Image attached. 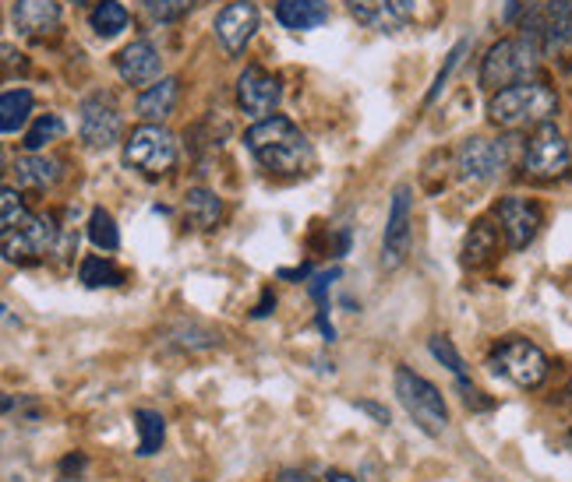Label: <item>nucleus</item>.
<instances>
[{"instance_id": "obj_24", "label": "nucleus", "mask_w": 572, "mask_h": 482, "mask_svg": "<svg viewBox=\"0 0 572 482\" xmlns=\"http://www.w3.org/2000/svg\"><path fill=\"white\" fill-rule=\"evenodd\" d=\"M135 426H138V458H152L159 454L162 440H167V419L152 409H138L135 412Z\"/></svg>"}, {"instance_id": "obj_38", "label": "nucleus", "mask_w": 572, "mask_h": 482, "mask_svg": "<svg viewBox=\"0 0 572 482\" xmlns=\"http://www.w3.org/2000/svg\"><path fill=\"white\" fill-rule=\"evenodd\" d=\"M308 275H312L308 264H304V268H283L279 271V279H308Z\"/></svg>"}, {"instance_id": "obj_41", "label": "nucleus", "mask_w": 572, "mask_h": 482, "mask_svg": "<svg viewBox=\"0 0 572 482\" xmlns=\"http://www.w3.org/2000/svg\"><path fill=\"white\" fill-rule=\"evenodd\" d=\"M565 402H569V409H572V384H569V391H565Z\"/></svg>"}, {"instance_id": "obj_31", "label": "nucleus", "mask_w": 572, "mask_h": 482, "mask_svg": "<svg viewBox=\"0 0 572 482\" xmlns=\"http://www.w3.org/2000/svg\"><path fill=\"white\" fill-rule=\"evenodd\" d=\"M156 22H180L195 8V0H141Z\"/></svg>"}, {"instance_id": "obj_42", "label": "nucleus", "mask_w": 572, "mask_h": 482, "mask_svg": "<svg viewBox=\"0 0 572 482\" xmlns=\"http://www.w3.org/2000/svg\"><path fill=\"white\" fill-rule=\"evenodd\" d=\"M565 440H569V448H572V433H569V436H565Z\"/></svg>"}, {"instance_id": "obj_5", "label": "nucleus", "mask_w": 572, "mask_h": 482, "mask_svg": "<svg viewBox=\"0 0 572 482\" xmlns=\"http://www.w3.org/2000/svg\"><path fill=\"white\" fill-rule=\"evenodd\" d=\"M487 366H492V373L505 376V381H513L516 388L523 391H534L544 384L548 376V355L534 345L520 339V334H513V339H502L492 355H487Z\"/></svg>"}, {"instance_id": "obj_33", "label": "nucleus", "mask_w": 572, "mask_h": 482, "mask_svg": "<svg viewBox=\"0 0 572 482\" xmlns=\"http://www.w3.org/2000/svg\"><path fill=\"white\" fill-rule=\"evenodd\" d=\"M86 472H89V458L81 454V451L68 454V458H65V461H60V465H57V475L65 479V482H78V479L86 475Z\"/></svg>"}, {"instance_id": "obj_23", "label": "nucleus", "mask_w": 572, "mask_h": 482, "mask_svg": "<svg viewBox=\"0 0 572 482\" xmlns=\"http://www.w3.org/2000/svg\"><path fill=\"white\" fill-rule=\"evenodd\" d=\"M32 117V92L29 89H11L0 99V131L18 134Z\"/></svg>"}, {"instance_id": "obj_29", "label": "nucleus", "mask_w": 572, "mask_h": 482, "mask_svg": "<svg viewBox=\"0 0 572 482\" xmlns=\"http://www.w3.org/2000/svg\"><path fill=\"white\" fill-rule=\"evenodd\" d=\"M0 233H8V229H18V225H26L32 215H29V208H26V201H22V194L14 191V187H4V191H0Z\"/></svg>"}, {"instance_id": "obj_37", "label": "nucleus", "mask_w": 572, "mask_h": 482, "mask_svg": "<svg viewBox=\"0 0 572 482\" xmlns=\"http://www.w3.org/2000/svg\"><path fill=\"white\" fill-rule=\"evenodd\" d=\"M276 482H318V479H312L308 472H300V469H283Z\"/></svg>"}, {"instance_id": "obj_17", "label": "nucleus", "mask_w": 572, "mask_h": 482, "mask_svg": "<svg viewBox=\"0 0 572 482\" xmlns=\"http://www.w3.org/2000/svg\"><path fill=\"white\" fill-rule=\"evenodd\" d=\"M276 18L279 26L290 32H312L329 22V4H325V0H279Z\"/></svg>"}, {"instance_id": "obj_32", "label": "nucleus", "mask_w": 572, "mask_h": 482, "mask_svg": "<svg viewBox=\"0 0 572 482\" xmlns=\"http://www.w3.org/2000/svg\"><path fill=\"white\" fill-rule=\"evenodd\" d=\"M466 50H470V43H466V39H460V43L453 47V53H448V57H445V68L438 71V78H435V86H432V92H427V99H424V102H435V99H438V92L445 89V81H448V74H453V71H456V64H460V57H463Z\"/></svg>"}, {"instance_id": "obj_3", "label": "nucleus", "mask_w": 572, "mask_h": 482, "mask_svg": "<svg viewBox=\"0 0 572 482\" xmlns=\"http://www.w3.org/2000/svg\"><path fill=\"white\" fill-rule=\"evenodd\" d=\"M541 57H544V47L530 36L499 39L481 64V86L502 92L509 86H520V81H534L541 71Z\"/></svg>"}, {"instance_id": "obj_34", "label": "nucleus", "mask_w": 572, "mask_h": 482, "mask_svg": "<svg viewBox=\"0 0 572 482\" xmlns=\"http://www.w3.org/2000/svg\"><path fill=\"white\" fill-rule=\"evenodd\" d=\"M354 409H357V412H364V415H372L378 426H389V423H393L389 409H385V405H378V402H372V398H357V402H354Z\"/></svg>"}, {"instance_id": "obj_2", "label": "nucleus", "mask_w": 572, "mask_h": 482, "mask_svg": "<svg viewBox=\"0 0 572 482\" xmlns=\"http://www.w3.org/2000/svg\"><path fill=\"white\" fill-rule=\"evenodd\" d=\"M555 113H559V96L538 78L509 86V89L495 92L492 102H487V117H492V123L502 131L541 128V123H551Z\"/></svg>"}, {"instance_id": "obj_20", "label": "nucleus", "mask_w": 572, "mask_h": 482, "mask_svg": "<svg viewBox=\"0 0 572 482\" xmlns=\"http://www.w3.org/2000/svg\"><path fill=\"white\" fill-rule=\"evenodd\" d=\"M14 180L18 187H29V191H47L60 180V162L43 152H26L14 159Z\"/></svg>"}, {"instance_id": "obj_9", "label": "nucleus", "mask_w": 572, "mask_h": 482, "mask_svg": "<svg viewBox=\"0 0 572 482\" xmlns=\"http://www.w3.org/2000/svg\"><path fill=\"white\" fill-rule=\"evenodd\" d=\"M78 134L89 149H114L125 134V120H120V110L110 92H92L81 99L78 110Z\"/></svg>"}, {"instance_id": "obj_40", "label": "nucleus", "mask_w": 572, "mask_h": 482, "mask_svg": "<svg viewBox=\"0 0 572 482\" xmlns=\"http://www.w3.org/2000/svg\"><path fill=\"white\" fill-rule=\"evenodd\" d=\"M14 412V394H4V415Z\"/></svg>"}, {"instance_id": "obj_10", "label": "nucleus", "mask_w": 572, "mask_h": 482, "mask_svg": "<svg viewBox=\"0 0 572 482\" xmlns=\"http://www.w3.org/2000/svg\"><path fill=\"white\" fill-rule=\"evenodd\" d=\"M0 237H4V261L11 264H36L57 250V225L43 215H32L26 225L8 229Z\"/></svg>"}, {"instance_id": "obj_22", "label": "nucleus", "mask_w": 572, "mask_h": 482, "mask_svg": "<svg viewBox=\"0 0 572 482\" xmlns=\"http://www.w3.org/2000/svg\"><path fill=\"white\" fill-rule=\"evenodd\" d=\"M184 215L195 229H216L223 222V201L216 191H206V187H195L184 198Z\"/></svg>"}, {"instance_id": "obj_15", "label": "nucleus", "mask_w": 572, "mask_h": 482, "mask_svg": "<svg viewBox=\"0 0 572 482\" xmlns=\"http://www.w3.org/2000/svg\"><path fill=\"white\" fill-rule=\"evenodd\" d=\"M351 14L372 32H400L414 18V0H346Z\"/></svg>"}, {"instance_id": "obj_25", "label": "nucleus", "mask_w": 572, "mask_h": 482, "mask_svg": "<svg viewBox=\"0 0 572 482\" xmlns=\"http://www.w3.org/2000/svg\"><path fill=\"white\" fill-rule=\"evenodd\" d=\"M128 22H131V14H128L125 4H120V0H99V4L92 8V29H96V36H103V39L120 36L128 29Z\"/></svg>"}, {"instance_id": "obj_7", "label": "nucleus", "mask_w": 572, "mask_h": 482, "mask_svg": "<svg viewBox=\"0 0 572 482\" xmlns=\"http://www.w3.org/2000/svg\"><path fill=\"white\" fill-rule=\"evenodd\" d=\"M572 165V152L565 134L555 123H541L534 134L526 138V152H523V170L534 180H562Z\"/></svg>"}, {"instance_id": "obj_11", "label": "nucleus", "mask_w": 572, "mask_h": 482, "mask_svg": "<svg viewBox=\"0 0 572 482\" xmlns=\"http://www.w3.org/2000/svg\"><path fill=\"white\" fill-rule=\"evenodd\" d=\"M495 215H499V229H502L509 250H526L530 243H534V237L541 233V225H544L541 204H534L530 198H520V194L502 198L499 208H495Z\"/></svg>"}, {"instance_id": "obj_30", "label": "nucleus", "mask_w": 572, "mask_h": 482, "mask_svg": "<svg viewBox=\"0 0 572 482\" xmlns=\"http://www.w3.org/2000/svg\"><path fill=\"white\" fill-rule=\"evenodd\" d=\"M427 349H432V355L435 360L456 376V381H466V366H463V355L456 352V345L445 339V334H435L432 342H427Z\"/></svg>"}, {"instance_id": "obj_28", "label": "nucleus", "mask_w": 572, "mask_h": 482, "mask_svg": "<svg viewBox=\"0 0 572 482\" xmlns=\"http://www.w3.org/2000/svg\"><path fill=\"white\" fill-rule=\"evenodd\" d=\"M60 134H65V120H60L57 113H47V117H36V123L26 131V152H43L50 141H57Z\"/></svg>"}, {"instance_id": "obj_27", "label": "nucleus", "mask_w": 572, "mask_h": 482, "mask_svg": "<svg viewBox=\"0 0 572 482\" xmlns=\"http://www.w3.org/2000/svg\"><path fill=\"white\" fill-rule=\"evenodd\" d=\"M89 240H92L96 250H103V254H114V250L120 247L117 222H114V215L107 212V208H92V215H89Z\"/></svg>"}, {"instance_id": "obj_21", "label": "nucleus", "mask_w": 572, "mask_h": 482, "mask_svg": "<svg viewBox=\"0 0 572 482\" xmlns=\"http://www.w3.org/2000/svg\"><path fill=\"white\" fill-rule=\"evenodd\" d=\"M499 233H502V229L492 225L487 219H477L474 225H470V233L463 240V264L466 268L492 264L499 258Z\"/></svg>"}, {"instance_id": "obj_18", "label": "nucleus", "mask_w": 572, "mask_h": 482, "mask_svg": "<svg viewBox=\"0 0 572 482\" xmlns=\"http://www.w3.org/2000/svg\"><path fill=\"white\" fill-rule=\"evenodd\" d=\"M14 26L26 36H47L60 26L57 0H14Z\"/></svg>"}, {"instance_id": "obj_1", "label": "nucleus", "mask_w": 572, "mask_h": 482, "mask_svg": "<svg viewBox=\"0 0 572 482\" xmlns=\"http://www.w3.org/2000/svg\"><path fill=\"white\" fill-rule=\"evenodd\" d=\"M244 144L248 152L258 159L262 170H269L276 177H300L312 165V144L300 134L297 123H290L286 117H265L255 128H248L244 134Z\"/></svg>"}, {"instance_id": "obj_19", "label": "nucleus", "mask_w": 572, "mask_h": 482, "mask_svg": "<svg viewBox=\"0 0 572 482\" xmlns=\"http://www.w3.org/2000/svg\"><path fill=\"white\" fill-rule=\"evenodd\" d=\"M177 96H180V81L177 78H159V81H152V86L138 96L135 110H138V117L146 120V123H162L174 113Z\"/></svg>"}, {"instance_id": "obj_35", "label": "nucleus", "mask_w": 572, "mask_h": 482, "mask_svg": "<svg viewBox=\"0 0 572 482\" xmlns=\"http://www.w3.org/2000/svg\"><path fill=\"white\" fill-rule=\"evenodd\" d=\"M548 18H562V22H572V0H548Z\"/></svg>"}, {"instance_id": "obj_39", "label": "nucleus", "mask_w": 572, "mask_h": 482, "mask_svg": "<svg viewBox=\"0 0 572 482\" xmlns=\"http://www.w3.org/2000/svg\"><path fill=\"white\" fill-rule=\"evenodd\" d=\"M325 482H357L354 475H346V472H339V469H329L325 472Z\"/></svg>"}, {"instance_id": "obj_8", "label": "nucleus", "mask_w": 572, "mask_h": 482, "mask_svg": "<svg viewBox=\"0 0 572 482\" xmlns=\"http://www.w3.org/2000/svg\"><path fill=\"white\" fill-rule=\"evenodd\" d=\"M414 243V191L411 183H400L389 201V219H385V237H382V268L396 271Z\"/></svg>"}, {"instance_id": "obj_4", "label": "nucleus", "mask_w": 572, "mask_h": 482, "mask_svg": "<svg viewBox=\"0 0 572 482\" xmlns=\"http://www.w3.org/2000/svg\"><path fill=\"white\" fill-rule=\"evenodd\" d=\"M393 388H396V398H400V405L406 409V415H411L427 436H438L448 426V405H445L442 391L432 381H424L421 373L400 366Z\"/></svg>"}, {"instance_id": "obj_14", "label": "nucleus", "mask_w": 572, "mask_h": 482, "mask_svg": "<svg viewBox=\"0 0 572 482\" xmlns=\"http://www.w3.org/2000/svg\"><path fill=\"white\" fill-rule=\"evenodd\" d=\"M258 29V8L252 0H234L216 14V39L227 53H244V47L252 43V36Z\"/></svg>"}, {"instance_id": "obj_26", "label": "nucleus", "mask_w": 572, "mask_h": 482, "mask_svg": "<svg viewBox=\"0 0 572 482\" xmlns=\"http://www.w3.org/2000/svg\"><path fill=\"white\" fill-rule=\"evenodd\" d=\"M78 279H81V285H89V289H103V285H120V282H125V271H120L107 258H86V261H81V268H78Z\"/></svg>"}, {"instance_id": "obj_43", "label": "nucleus", "mask_w": 572, "mask_h": 482, "mask_svg": "<svg viewBox=\"0 0 572 482\" xmlns=\"http://www.w3.org/2000/svg\"><path fill=\"white\" fill-rule=\"evenodd\" d=\"M75 4H81V0H75Z\"/></svg>"}, {"instance_id": "obj_13", "label": "nucleus", "mask_w": 572, "mask_h": 482, "mask_svg": "<svg viewBox=\"0 0 572 482\" xmlns=\"http://www.w3.org/2000/svg\"><path fill=\"white\" fill-rule=\"evenodd\" d=\"M279 99H283V89H279L276 74H269L258 64L240 71V78H237V102H240V110L248 113V117H258V120L273 117V110L279 107Z\"/></svg>"}, {"instance_id": "obj_16", "label": "nucleus", "mask_w": 572, "mask_h": 482, "mask_svg": "<svg viewBox=\"0 0 572 482\" xmlns=\"http://www.w3.org/2000/svg\"><path fill=\"white\" fill-rule=\"evenodd\" d=\"M117 71L120 78L128 81V86H152L159 81V71H162V57L159 50L149 43V39H135L117 57Z\"/></svg>"}, {"instance_id": "obj_12", "label": "nucleus", "mask_w": 572, "mask_h": 482, "mask_svg": "<svg viewBox=\"0 0 572 482\" xmlns=\"http://www.w3.org/2000/svg\"><path fill=\"white\" fill-rule=\"evenodd\" d=\"M505 144L492 138H466L456 149V173L466 183H487L505 170Z\"/></svg>"}, {"instance_id": "obj_36", "label": "nucleus", "mask_w": 572, "mask_h": 482, "mask_svg": "<svg viewBox=\"0 0 572 482\" xmlns=\"http://www.w3.org/2000/svg\"><path fill=\"white\" fill-rule=\"evenodd\" d=\"M273 307H276V297H273V289H265V292H262V303L255 307V318H269V313H273Z\"/></svg>"}, {"instance_id": "obj_6", "label": "nucleus", "mask_w": 572, "mask_h": 482, "mask_svg": "<svg viewBox=\"0 0 572 482\" xmlns=\"http://www.w3.org/2000/svg\"><path fill=\"white\" fill-rule=\"evenodd\" d=\"M125 162L141 177H167L177 165V141L162 123H141L125 141Z\"/></svg>"}]
</instances>
